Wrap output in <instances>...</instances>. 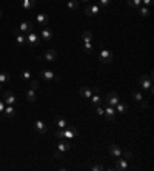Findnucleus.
Instances as JSON below:
<instances>
[{
  "label": "nucleus",
  "mask_w": 154,
  "mask_h": 171,
  "mask_svg": "<svg viewBox=\"0 0 154 171\" xmlns=\"http://www.w3.org/2000/svg\"><path fill=\"white\" fill-rule=\"evenodd\" d=\"M128 6H131V8H139L140 5H142V0H128Z\"/></svg>",
  "instance_id": "obj_29"
},
{
  "label": "nucleus",
  "mask_w": 154,
  "mask_h": 171,
  "mask_svg": "<svg viewBox=\"0 0 154 171\" xmlns=\"http://www.w3.org/2000/svg\"><path fill=\"white\" fill-rule=\"evenodd\" d=\"M42 39L43 40H46V42H50L51 39H53V31L50 29V28H42Z\"/></svg>",
  "instance_id": "obj_19"
},
{
  "label": "nucleus",
  "mask_w": 154,
  "mask_h": 171,
  "mask_svg": "<svg viewBox=\"0 0 154 171\" xmlns=\"http://www.w3.org/2000/svg\"><path fill=\"white\" fill-rule=\"evenodd\" d=\"M20 76H22L23 80H29V79H31V71H29V69H23Z\"/></svg>",
  "instance_id": "obj_31"
},
{
  "label": "nucleus",
  "mask_w": 154,
  "mask_h": 171,
  "mask_svg": "<svg viewBox=\"0 0 154 171\" xmlns=\"http://www.w3.org/2000/svg\"><path fill=\"white\" fill-rule=\"evenodd\" d=\"M3 102H5L6 105H16V102H17L16 94H14L13 91H5V94H3Z\"/></svg>",
  "instance_id": "obj_4"
},
{
  "label": "nucleus",
  "mask_w": 154,
  "mask_h": 171,
  "mask_svg": "<svg viewBox=\"0 0 154 171\" xmlns=\"http://www.w3.org/2000/svg\"><path fill=\"white\" fill-rule=\"evenodd\" d=\"M40 77L42 79H45V80H50V82H53V80H60V77H57L53 71H50V69H43L42 72H40Z\"/></svg>",
  "instance_id": "obj_5"
},
{
  "label": "nucleus",
  "mask_w": 154,
  "mask_h": 171,
  "mask_svg": "<svg viewBox=\"0 0 154 171\" xmlns=\"http://www.w3.org/2000/svg\"><path fill=\"white\" fill-rule=\"evenodd\" d=\"M75 136H77V130H75L74 126H68V128H65V130H63V137H66L68 140L74 139Z\"/></svg>",
  "instance_id": "obj_9"
},
{
  "label": "nucleus",
  "mask_w": 154,
  "mask_h": 171,
  "mask_svg": "<svg viewBox=\"0 0 154 171\" xmlns=\"http://www.w3.org/2000/svg\"><path fill=\"white\" fill-rule=\"evenodd\" d=\"M91 103H93L94 106H99V105L102 103L100 96H99V94H93V96H91Z\"/></svg>",
  "instance_id": "obj_26"
},
{
  "label": "nucleus",
  "mask_w": 154,
  "mask_h": 171,
  "mask_svg": "<svg viewBox=\"0 0 154 171\" xmlns=\"http://www.w3.org/2000/svg\"><path fill=\"white\" fill-rule=\"evenodd\" d=\"M26 100H28L29 103H32V102H35V100H37V96H35L34 90H29V91L26 93Z\"/></svg>",
  "instance_id": "obj_24"
},
{
  "label": "nucleus",
  "mask_w": 154,
  "mask_h": 171,
  "mask_svg": "<svg viewBox=\"0 0 154 171\" xmlns=\"http://www.w3.org/2000/svg\"><path fill=\"white\" fill-rule=\"evenodd\" d=\"M38 85H40V83H38V80H31V83H29V88L35 91V90L38 88Z\"/></svg>",
  "instance_id": "obj_33"
},
{
  "label": "nucleus",
  "mask_w": 154,
  "mask_h": 171,
  "mask_svg": "<svg viewBox=\"0 0 154 171\" xmlns=\"http://www.w3.org/2000/svg\"><path fill=\"white\" fill-rule=\"evenodd\" d=\"M32 28H34V23H32V22H23V23H20L19 31H22V32L25 34V32H31Z\"/></svg>",
  "instance_id": "obj_16"
},
{
  "label": "nucleus",
  "mask_w": 154,
  "mask_h": 171,
  "mask_svg": "<svg viewBox=\"0 0 154 171\" xmlns=\"http://www.w3.org/2000/svg\"><path fill=\"white\" fill-rule=\"evenodd\" d=\"M122 154L125 156V160H131L133 159V151H130V150L128 151H122Z\"/></svg>",
  "instance_id": "obj_34"
},
{
  "label": "nucleus",
  "mask_w": 154,
  "mask_h": 171,
  "mask_svg": "<svg viewBox=\"0 0 154 171\" xmlns=\"http://www.w3.org/2000/svg\"><path fill=\"white\" fill-rule=\"evenodd\" d=\"M99 59H100L102 63H111V62H112V53H111L109 50H102Z\"/></svg>",
  "instance_id": "obj_3"
},
{
  "label": "nucleus",
  "mask_w": 154,
  "mask_h": 171,
  "mask_svg": "<svg viewBox=\"0 0 154 171\" xmlns=\"http://www.w3.org/2000/svg\"><path fill=\"white\" fill-rule=\"evenodd\" d=\"M152 2H154V0H142V3H143L145 6H149V5H152Z\"/></svg>",
  "instance_id": "obj_41"
},
{
  "label": "nucleus",
  "mask_w": 154,
  "mask_h": 171,
  "mask_svg": "<svg viewBox=\"0 0 154 171\" xmlns=\"http://www.w3.org/2000/svg\"><path fill=\"white\" fill-rule=\"evenodd\" d=\"M120 100H119V96L116 94V93H108V96H106V103L109 105V106H116Z\"/></svg>",
  "instance_id": "obj_6"
},
{
  "label": "nucleus",
  "mask_w": 154,
  "mask_h": 171,
  "mask_svg": "<svg viewBox=\"0 0 154 171\" xmlns=\"http://www.w3.org/2000/svg\"><path fill=\"white\" fill-rule=\"evenodd\" d=\"M54 123H56L59 128H63V130L69 126V123H68V122H66L63 117H56V119H54Z\"/></svg>",
  "instance_id": "obj_21"
},
{
  "label": "nucleus",
  "mask_w": 154,
  "mask_h": 171,
  "mask_svg": "<svg viewBox=\"0 0 154 171\" xmlns=\"http://www.w3.org/2000/svg\"><path fill=\"white\" fill-rule=\"evenodd\" d=\"M133 97H134V99H136L137 102H140V100H143V96H142L140 93H137V91H136V93H133Z\"/></svg>",
  "instance_id": "obj_37"
},
{
  "label": "nucleus",
  "mask_w": 154,
  "mask_h": 171,
  "mask_svg": "<svg viewBox=\"0 0 154 171\" xmlns=\"http://www.w3.org/2000/svg\"><path fill=\"white\" fill-rule=\"evenodd\" d=\"M139 13H140V16L142 17H148L149 16V9L145 6V8H139Z\"/></svg>",
  "instance_id": "obj_32"
},
{
  "label": "nucleus",
  "mask_w": 154,
  "mask_h": 171,
  "mask_svg": "<svg viewBox=\"0 0 154 171\" xmlns=\"http://www.w3.org/2000/svg\"><path fill=\"white\" fill-rule=\"evenodd\" d=\"M128 168H130V165H128V160L117 157V160H116V169H119V171H127Z\"/></svg>",
  "instance_id": "obj_7"
},
{
  "label": "nucleus",
  "mask_w": 154,
  "mask_h": 171,
  "mask_svg": "<svg viewBox=\"0 0 154 171\" xmlns=\"http://www.w3.org/2000/svg\"><path fill=\"white\" fill-rule=\"evenodd\" d=\"M127 111H128V105H127V103L119 102L117 105H116V113H120V114H123V113H127Z\"/></svg>",
  "instance_id": "obj_22"
},
{
  "label": "nucleus",
  "mask_w": 154,
  "mask_h": 171,
  "mask_svg": "<svg viewBox=\"0 0 154 171\" xmlns=\"http://www.w3.org/2000/svg\"><path fill=\"white\" fill-rule=\"evenodd\" d=\"M103 116L108 119V120H111V122H114L116 120V110H114V106H106V110H105V113H103Z\"/></svg>",
  "instance_id": "obj_11"
},
{
  "label": "nucleus",
  "mask_w": 154,
  "mask_h": 171,
  "mask_svg": "<svg viewBox=\"0 0 154 171\" xmlns=\"http://www.w3.org/2000/svg\"><path fill=\"white\" fill-rule=\"evenodd\" d=\"M79 93H80V96H82L83 99H91V96L94 94L93 90H90V88H86V87H82Z\"/></svg>",
  "instance_id": "obj_20"
},
{
  "label": "nucleus",
  "mask_w": 154,
  "mask_h": 171,
  "mask_svg": "<svg viewBox=\"0 0 154 171\" xmlns=\"http://www.w3.org/2000/svg\"><path fill=\"white\" fill-rule=\"evenodd\" d=\"M2 16H3V11H2V9H0V19H2Z\"/></svg>",
  "instance_id": "obj_44"
},
{
  "label": "nucleus",
  "mask_w": 154,
  "mask_h": 171,
  "mask_svg": "<svg viewBox=\"0 0 154 171\" xmlns=\"http://www.w3.org/2000/svg\"><path fill=\"white\" fill-rule=\"evenodd\" d=\"M57 150H59L60 153H68V151L71 150V143H69L68 140H66V142H59Z\"/></svg>",
  "instance_id": "obj_18"
},
{
  "label": "nucleus",
  "mask_w": 154,
  "mask_h": 171,
  "mask_svg": "<svg viewBox=\"0 0 154 171\" xmlns=\"http://www.w3.org/2000/svg\"><path fill=\"white\" fill-rule=\"evenodd\" d=\"M2 87H3V85H2V83H0V91H2Z\"/></svg>",
  "instance_id": "obj_45"
},
{
  "label": "nucleus",
  "mask_w": 154,
  "mask_h": 171,
  "mask_svg": "<svg viewBox=\"0 0 154 171\" xmlns=\"http://www.w3.org/2000/svg\"><path fill=\"white\" fill-rule=\"evenodd\" d=\"M19 32H20V31H19V29H13V34H14V35H17V34H19Z\"/></svg>",
  "instance_id": "obj_43"
},
{
  "label": "nucleus",
  "mask_w": 154,
  "mask_h": 171,
  "mask_svg": "<svg viewBox=\"0 0 154 171\" xmlns=\"http://www.w3.org/2000/svg\"><path fill=\"white\" fill-rule=\"evenodd\" d=\"M139 85L143 88V90H148L149 93H152V72L149 76L146 74H142L139 77Z\"/></svg>",
  "instance_id": "obj_1"
},
{
  "label": "nucleus",
  "mask_w": 154,
  "mask_h": 171,
  "mask_svg": "<svg viewBox=\"0 0 154 171\" xmlns=\"http://www.w3.org/2000/svg\"><path fill=\"white\" fill-rule=\"evenodd\" d=\"M109 148V153H111V156L114 157V159H117V157H120L122 156V150H120V147H117V145H109L108 147Z\"/></svg>",
  "instance_id": "obj_14"
},
{
  "label": "nucleus",
  "mask_w": 154,
  "mask_h": 171,
  "mask_svg": "<svg viewBox=\"0 0 154 171\" xmlns=\"http://www.w3.org/2000/svg\"><path fill=\"white\" fill-rule=\"evenodd\" d=\"M140 106H142V108H143V110H146V108H148V106H149V103H148V102H146V100H140Z\"/></svg>",
  "instance_id": "obj_39"
},
{
  "label": "nucleus",
  "mask_w": 154,
  "mask_h": 171,
  "mask_svg": "<svg viewBox=\"0 0 154 171\" xmlns=\"http://www.w3.org/2000/svg\"><path fill=\"white\" fill-rule=\"evenodd\" d=\"M83 53L85 54L93 53V42H83Z\"/></svg>",
  "instance_id": "obj_23"
},
{
  "label": "nucleus",
  "mask_w": 154,
  "mask_h": 171,
  "mask_svg": "<svg viewBox=\"0 0 154 171\" xmlns=\"http://www.w3.org/2000/svg\"><path fill=\"white\" fill-rule=\"evenodd\" d=\"M9 79H11V76L8 74V72H0V83H2V85H5L6 82H9Z\"/></svg>",
  "instance_id": "obj_25"
},
{
  "label": "nucleus",
  "mask_w": 154,
  "mask_h": 171,
  "mask_svg": "<svg viewBox=\"0 0 154 171\" xmlns=\"http://www.w3.org/2000/svg\"><path fill=\"white\" fill-rule=\"evenodd\" d=\"M37 3V0H22V8L25 11H31Z\"/></svg>",
  "instance_id": "obj_17"
},
{
  "label": "nucleus",
  "mask_w": 154,
  "mask_h": 171,
  "mask_svg": "<svg viewBox=\"0 0 154 171\" xmlns=\"http://www.w3.org/2000/svg\"><path fill=\"white\" fill-rule=\"evenodd\" d=\"M26 43L29 45V48H37L38 45H40V37H38L35 32H28L26 35Z\"/></svg>",
  "instance_id": "obj_2"
},
{
  "label": "nucleus",
  "mask_w": 154,
  "mask_h": 171,
  "mask_svg": "<svg viewBox=\"0 0 154 171\" xmlns=\"http://www.w3.org/2000/svg\"><path fill=\"white\" fill-rule=\"evenodd\" d=\"M99 3H100L102 8H106V6L111 3V0H99Z\"/></svg>",
  "instance_id": "obj_38"
},
{
  "label": "nucleus",
  "mask_w": 154,
  "mask_h": 171,
  "mask_svg": "<svg viewBox=\"0 0 154 171\" xmlns=\"http://www.w3.org/2000/svg\"><path fill=\"white\" fill-rule=\"evenodd\" d=\"M68 8L72 9V11L79 9V2H77V0H69V2H68Z\"/></svg>",
  "instance_id": "obj_28"
},
{
  "label": "nucleus",
  "mask_w": 154,
  "mask_h": 171,
  "mask_svg": "<svg viewBox=\"0 0 154 171\" xmlns=\"http://www.w3.org/2000/svg\"><path fill=\"white\" fill-rule=\"evenodd\" d=\"M91 169H93V171H102V169H105V166L100 165V163H96V165L91 166Z\"/></svg>",
  "instance_id": "obj_35"
},
{
  "label": "nucleus",
  "mask_w": 154,
  "mask_h": 171,
  "mask_svg": "<svg viewBox=\"0 0 154 171\" xmlns=\"http://www.w3.org/2000/svg\"><path fill=\"white\" fill-rule=\"evenodd\" d=\"M99 11H100V8H99L97 5H90V6H86V8H85V14H86L88 17L99 14Z\"/></svg>",
  "instance_id": "obj_15"
},
{
  "label": "nucleus",
  "mask_w": 154,
  "mask_h": 171,
  "mask_svg": "<svg viewBox=\"0 0 154 171\" xmlns=\"http://www.w3.org/2000/svg\"><path fill=\"white\" fill-rule=\"evenodd\" d=\"M16 39H17V43H19V45H25V43H26V35H25L23 32H22V34L19 32V34L16 35Z\"/></svg>",
  "instance_id": "obj_27"
},
{
  "label": "nucleus",
  "mask_w": 154,
  "mask_h": 171,
  "mask_svg": "<svg viewBox=\"0 0 154 171\" xmlns=\"http://www.w3.org/2000/svg\"><path fill=\"white\" fill-rule=\"evenodd\" d=\"M43 59H45L46 62H56V59H57V51H56V50H46L45 54H43Z\"/></svg>",
  "instance_id": "obj_10"
},
{
  "label": "nucleus",
  "mask_w": 154,
  "mask_h": 171,
  "mask_svg": "<svg viewBox=\"0 0 154 171\" xmlns=\"http://www.w3.org/2000/svg\"><path fill=\"white\" fill-rule=\"evenodd\" d=\"M96 113H97L99 116H103V113H105V110H102V108H100V105H99V106H96Z\"/></svg>",
  "instance_id": "obj_40"
},
{
  "label": "nucleus",
  "mask_w": 154,
  "mask_h": 171,
  "mask_svg": "<svg viewBox=\"0 0 154 171\" xmlns=\"http://www.w3.org/2000/svg\"><path fill=\"white\" fill-rule=\"evenodd\" d=\"M57 139H63V128H59V130L56 131V134H54Z\"/></svg>",
  "instance_id": "obj_36"
},
{
  "label": "nucleus",
  "mask_w": 154,
  "mask_h": 171,
  "mask_svg": "<svg viewBox=\"0 0 154 171\" xmlns=\"http://www.w3.org/2000/svg\"><path fill=\"white\" fill-rule=\"evenodd\" d=\"M5 106H6V103H5L3 100H0V113H3V110H5Z\"/></svg>",
  "instance_id": "obj_42"
},
{
  "label": "nucleus",
  "mask_w": 154,
  "mask_h": 171,
  "mask_svg": "<svg viewBox=\"0 0 154 171\" xmlns=\"http://www.w3.org/2000/svg\"><path fill=\"white\" fill-rule=\"evenodd\" d=\"M34 128H35V131H37L38 134H45V133L48 131L46 123H43L42 120H35V123H34Z\"/></svg>",
  "instance_id": "obj_8"
},
{
  "label": "nucleus",
  "mask_w": 154,
  "mask_h": 171,
  "mask_svg": "<svg viewBox=\"0 0 154 171\" xmlns=\"http://www.w3.org/2000/svg\"><path fill=\"white\" fill-rule=\"evenodd\" d=\"M83 2H90V0H83Z\"/></svg>",
  "instance_id": "obj_46"
},
{
  "label": "nucleus",
  "mask_w": 154,
  "mask_h": 171,
  "mask_svg": "<svg viewBox=\"0 0 154 171\" xmlns=\"http://www.w3.org/2000/svg\"><path fill=\"white\" fill-rule=\"evenodd\" d=\"M82 37H83V42H93V34L90 31H83Z\"/></svg>",
  "instance_id": "obj_30"
},
{
  "label": "nucleus",
  "mask_w": 154,
  "mask_h": 171,
  "mask_svg": "<svg viewBox=\"0 0 154 171\" xmlns=\"http://www.w3.org/2000/svg\"><path fill=\"white\" fill-rule=\"evenodd\" d=\"M35 22H37V25L45 26V25H48V22H50V17H48L45 13H40V14H37V19H35Z\"/></svg>",
  "instance_id": "obj_12"
},
{
  "label": "nucleus",
  "mask_w": 154,
  "mask_h": 171,
  "mask_svg": "<svg viewBox=\"0 0 154 171\" xmlns=\"http://www.w3.org/2000/svg\"><path fill=\"white\" fill-rule=\"evenodd\" d=\"M3 116H5L6 119H13V117L16 116V108H14V105H6L5 110H3Z\"/></svg>",
  "instance_id": "obj_13"
}]
</instances>
